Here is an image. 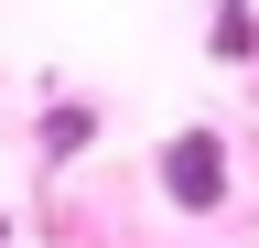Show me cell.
<instances>
[{
	"mask_svg": "<svg viewBox=\"0 0 259 248\" xmlns=\"http://www.w3.org/2000/svg\"><path fill=\"white\" fill-rule=\"evenodd\" d=\"M162 183H173L184 205H216V140H173V162H162Z\"/></svg>",
	"mask_w": 259,
	"mask_h": 248,
	"instance_id": "6da1fadb",
	"label": "cell"
}]
</instances>
